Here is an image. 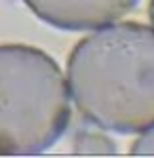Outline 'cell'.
Masks as SVG:
<instances>
[{"label":"cell","mask_w":154,"mask_h":158,"mask_svg":"<svg viewBox=\"0 0 154 158\" xmlns=\"http://www.w3.org/2000/svg\"><path fill=\"white\" fill-rule=\"evenodd\" d=\"M68 85L78 112L99 129L146 131L154 124V27L99 25L72 49Z\"/></svg>","instance_id":"obj_1"},{"label":"cell","mask_w":154,"mask_h":158,"mask_svg":"<svg viewBox=\"0 0 154 158\" xmlns=\"http://www.w3.org/2000/svg\"><path fill=\"white\" fill-rule=\"evenodd\" d=\"M70 93L57 61L28 44H0V156H36L70 124Z\"/></svg>","instance_id":"obj_2"},{"label":"cell","mask_w":154,"mask_h":158,"mask_svg":"<svg viewBox=\"0 0 154 158\" xmlns=\"http://www.w3.org/2000/svg\"><path fill=\"white\" fill-rule=\"evenodd\" d=\"M45 23L57 30L83 32L120 19L139 0H24Z\"/></svg>","instance_id":"obj_3"},{"label":"cell","mask_w":154,"mask_h":158,"mask_svg":"<svg viewBox=\"0 0 154 158\" xmlns=\"http://www.w3.org/2000/svg\"><path fill=\"white\" fill-rule=\"evenodd\" d=\"M74 154H84V156L99 154V156H106V154H116V148H114V141L110 137H106L104 133L83 129L74 139Z\"/></svg>","instance_id":"obj_4"},{"label":"cell","mask_w":154,"mask_h":158,"mask_svg":"<svg viewBox=\"0 0 154 158\" xmlns=\"http://www.w3.org/2000/svg\"><path fill=\"white\" fill-rule=\"evenodd\" d=\"M131 156H154V124L142 131V135L133 141Z\"/></svg>","instance_id":"obj_5"},{"label":"cell","mask_w":154,"mask_h":158,"mask_svg":"<svg viewBox=\"0 0 154 158\" xmlns=\"http://www.w3.org/2000/svg\"><path fill=\"white\" fill-rule=\"evenodd\" d=\"M148 15H150V21L154 27V0H150V4H148Z\"/></svg>","instance_id":"obj_6"}]
</instances>
